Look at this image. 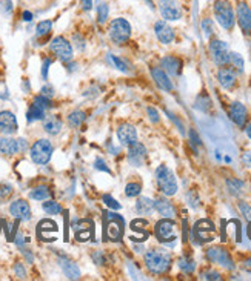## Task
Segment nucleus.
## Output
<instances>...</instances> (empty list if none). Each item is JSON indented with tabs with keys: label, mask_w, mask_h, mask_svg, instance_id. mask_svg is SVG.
I'll use <instances>...</instances> for the list:
<instances>
[{
	"label": "nucleus",
	"mask_w": 251,
	"mask_h": 281,
	"mask_svg": "<svg viewBox=\"0 0 251 281\" xmlns=\"http://www.w3.org/2000/svg\"><path fill=\"white\" fill-rule=\"evenodd\" d=\"M143 263L149 274L164 275L171 269L173 258L171 253L164 249H149L143 255Z\"/></svg>",
	"instance_id": "nucleus-1"
},
{
	"label": "nucleus",
	"mask_w": 251,
	"mask_h": 281,
	"mask_svg": "<svg viewBox=\"0 0 251 281\" xmlns=\"http://www.w3.org/2000/svg\"><path fill=\"white\" fill-rule=\"evenodd\" d=\"M213 16L219 27L231 32L236 27V12L230 0H215L213 2Z\"/></svg>",
	"instance_id": "nucleus-2"
},
{
	"label": "nucleus",
	"mask_w": 251,
	"mask_h": 281,
	"mask_svg": "<svg viewBox=\"0 0 251 281\" xmlns=\"http://www.w3.org/2000/svg\"><path fill=\"white\" fill-rule=\"evenodd\" d=\"M154 178H156V185L157 189L160 190L162 195L165 197H173L178 194V180H176V175L173 174V171L165 164L157 166V169L154 172Z\"/></svg>",
	"instance_id": "nucleus-3"
},
{
	"label": "nucleus",
	"mask_w": 251,
	"mask_h": 281,
	"mask_svg": "<svg viewBox=\"0 0 251 281\" xmlns=\"http://www.w3.org/2000/svg\"><path fill=\"white\" fill-rule=\"evenodd\" d=\"M133 35V27L131 23L123 19V17H117L112 19L108 25V37L111 39V42L114 45H125L128 43Z\"/></svg>",
	"instance_id": "nucleus-4"
},
{
	"label": "nucleus",
	"mask_w": 251,
	"mask_h": 281,
	"mask_svg": "<svg viewBox=\"0 0 251 281\" xmlns=\"http://www.w3.org/2000/svg\"><path fill=\"white\" fill-rule=\"evenodd\" d=\"M154 235L159 243L162 245H167L170 248L176 246V241H178V227L173 219H164L159 220L154 224Z\"/></svg>",
	"instance_id": "nucleus-5"
},
{
	"label": "nucleus",
	"mask_w": 251,
	"mask_h": 281,
	"mask_svg": "<svg viewBox=\"0 0 251 281\" xmlns=\"http://www.w3.org/2000/svg\"><path fill=\"white\" fill-rule=\"evenodd\" d=\"M53 143L46 138H40L37 142L33 143V146L30 148V157L33 160V163L39 164V166H45L49 163L53 157Z\"/></svg>",
	"instance_id": "nucleus-6"
},
{
	"label": "nucleus",
	"mask_w": 251,
	"mask_h": 281,
	"mask_svg": "<svg viewBox=\"0 0 251 281\" xmlns=\"http://www.w3.org/2000/svg\"><path fill=\"white\" fill-rule=\"evenodd\" d=\"M208 49H210V56H211L213 62H215V65H217L219 68L220 66H228L230 46H228L227 42L213 37V39H210Z\"/></svg>",
	"instance_id": "nucleus-7"
},
{
	"label": "nucleus",
	"mask_w": 251,
	"mask_h": 281,
	"mask_svg": "<svg viewBox=\"0 0 251 281\" xmlns=\"http://www.w3.org/2000/svg\"><path fill=\"white\" fill-rule=\"evenodd\" d=\"M49 49L51 53L64 63H70L72 60L74 56V49H72V43L65 39L64 35H56L54 39L49 42Z\"/></svg>",
	"instance_id": "nucleus-8"
},
{
	"label": "nucleus",
	"mask_w": 251,
	"mask_h": 281,
	"mask_svg": "<svg viewBox=\"0 0 251 281\" xmlns=\"http://www.w3.org/2000/svg\"><path fill=\"white\" fill-rule=\"evenodd\" d=\"M105 238L117 241L122 238L123 235V227H125V221L120 215L114 214V212H105Z\"/></svg>",
	"instance_id": "nucleus-9"
},
{
	"label": "nucleus",
	"mask_w": 251,
	"mask_h": 281,
	"mask_svg": "<svg viewBox=\"0 0 251 281\" xmlns=\"http://www.w3.org/2000/svg\"><path fill=\"white\" fill-rule=\"evenodd\" d=\"M205 257L210 263L213 264H217V266H222L225 269L228 271H233L234 269V261L231 258V255L227 249H223L220 246H211L205 250Z\"/></svg>",
	"instance_id": "nucleus-10"
},
{
	"label": "nucleus",
	"mask_w": 251,
	"mask_h": 281,
	"mask_svg": "<svg viewBox=\"0 0 251 281\" xmlns=\"http://www.w3.org/2000/svg\"><path fill=\"white\" fill-rule=\"evenodd\" d=\"M157 9L167 22H178L183 17V9L178 0H157Z\"/></svg>",
	"instance_id": "nucleus-11"
},
{
	"label": "nucleus",
	"mask_w": 251,
	"mask_h": 281,
	"mask_svg": "<svg viewBox=\"0 0 251 281\" xmlns=\"http://www.w3.org/2000/svg\"><path fill=\"white\" fill-rule=\"evenodd\" d=\"M236 12V23L239 25V28L244 35H251V8L245 2V0H239L234 8Z\"/></svg>",
	"instance_id": "nucleus-12"
},
{
	"label": "nucleus",
	"mask_w": 251,
	"mask_h": 281,
	"mask_svg": "<svg viewBox=\"0 0 251 281\" xmlns=\"http://www.w3.org/2000/svg\"><path fill=\"white\" fill-rule=\"evenodd\" d=\"M154 34L162 45H171L176 39L174 28L170 25V22H167L164 19H160L154 23Z\"/></svg>",
	"instance_id": "nucleus-13"
},
{
	"label": "nucleus",
	"mask_w": 251,
	"mask_h": 281,
	"mask_svg": "<svg viewBox=\"0 0 251 281\" xmlns=\"http://www.w3.org/2000/svg\"><path fill=\"white\" fill-rule=\"evenodd\" d=\"M215 232H216L215 224L208 220H200L194 224L193 237L196 240H199V243H208V241H213V238H215Z\"/></svg>",
	"instance_id": "nucleus-14"
},
{
	"label": "nucleus",
	"mask_w": 251,
	"mask_h": 281,
	"mask_svg": "<svg viewBox=\"0 0 251 281\" xmlns=\"http://www.w3.org/2000/svg\"><path fill=\"white\" fill-rule=\"evenodd\" d=\"M228 116H230V120L237 127H241L242 129L248 122V109L242 101H233V103L230 105V109H228Z\"/></svg>",
	"instance_id": "nucleus-15"
},
{
	"label": "nucleus",
	"mask_w": 251,
	"mask_h": 281,
	"mask_svg": "<svg viewBox=\"0 0 251 281\" xmlns=\"http://www.w3.org/2000/svg\"><path fill=\"white\" fill-rule=\"evenodd\" d=\"M217 82L223 89L231 91L237 85V72L231 66H220L217 69Z\"/></svg>",
	"instance_id": "nucleus-16"
},
{
	"label": "nucleus",
	"mask_w": 251,
	"mask_h": 281,
	"mask_svg": "<svg viewBox=\"0 0 251 281\" xmlns=\"http://www.w3.org/2000/svg\"><path fill=\"white\" fill-rule=\"evenodd\" d=\"M146 156H148L146 148L142 143L136 142L128 146V161L131 166H134V168H141V166H143L146 161Z\"/></svg>",
	"instance_id": "nucleus-17"
},
{
	"label": "nucleus",
	"mask_w": 251,
	"mask_h": 281,
	"mask_svg": "<svg viewBox=\"0 0 251 281\" xmlns=\"http://www.w3.org/2000/svg\"><path fill=\"white\" fill-rule=\"evenodd\" d=\"M116 135H117V140L120 142V145H123V146H130L137 142V131L130 123L119 125L116 129Z\"/></svg>",
	"instance_id": "nucleus-18"
},
{
	"label": "nucleus",
	"mask_w": 251,
	"mask_h": 281,
	"mask_svg": "<svg viewBox=\"0 0 251 281\" xmlns=\"http://www.w3.org/2000/svg\"><path fill=\"white\" fill-rule=\"evenodd\" d=\"M9 214L19 221H28L31 219V208L30 203L25 200H16L11 203Z\"/></svg>",
	"instance_id": "nucleus-19"
},
{
	"label": "nucleus",
	"mask_w": 251,
	"mask_h": 281,
	"mask_svg": "<svg viewBox=\"0 0 251 281\" xmlns=\"http://www.w3.org/2000/svg\"><path fill=\"white\" fill-rule=\"evenodd\" d=\"M160 68L164 69L168 75H171V77H178V75L182 74L183 62L176 56H165L160 60Z\"/></svg>",
	"instance_id": "nucleus-20"
},
{
	"label": "nucleus",
	"mask_w": 251,
	"mask_h": 281,
	"mask_svg": "<svg viewBox=\"0 0 251 281\" xmlns=\"http://www.w3.org/2000/svg\"><path fill=\"white\" fill-rule=\"evenodd\" d=\"M19 129L17 119L11 111H2L0 112V132L5 135L16 134Z\"/></svg>",
	"instance_id": "nucleus-21"
},
{
	"label": "nucleus",
	"mask_w": 251,
	"mask_h": 281,
	"mask_svg": "<svg viewBox=\"0 0 251 281\" xmlns=\"http://www.w3.org/2000/svg\"><path fill=\"white\" fill-rule=\"evenodd\" d=\"M151 77L156 83L157 88H160L162 91H165V93H171L173 89H174V85H173V80L170 79V75L162 69V68H151Z\"/></svg>",
	"instance_id": "nucleus-22"
},
{
	"label": "nucleus",
	"mask_w": 251,
	"mask_h": 281,
	"mask_svg": "<svg viewBox=\"0 0 251 281\" xmlns=\"http://www.w3.org/2000/svg\"><path fill=\"white\" fill-rule=\"evenodd\" d=\"M57 231L59 227L53 220H42L39 226H37V234H39V238H42L43 241H54Z\"/></svg>",
	"instance_id": "nucleus-23"
},
{
	"label": "nucleus",
	"mask_w": 251,
	"mask_h": 281,
	"mask_svg": "<svg viewBox=\"0 0 251 281\" xmlns=\"http://www.w3.org/2000/svg\"><path fill=\"white\" fill-rule=\"evenodd\" d=\"M154 211H157V214L164 219H174L176 217V208L174 204L164 195L154 200Z\"/></svg>",
	"instance_id": "nucleus-24"
},
{
	"label": "nucleus",
	"mask_w": 251,
	"mask_h": 281,
	"mask_svg": "<svg viewBox=\"0 0 251 281\" xmlns=\"http://www.w3.org/2000/svg\"><path fill=\"white\" fill-rule=\"evenodd\" d=\"M59 264H60L62 271H64V274L68 280H79L80 278V269L74 261H71L68 258H60Z\"/></svg>",
	"instance_id": "nucleus-25"
},
{
	"label": "nucleus",
	"mask_w": 251,
	"mask_h": 281,
	"mask_svg": "<svg viewBox=\"0 0 251 281\" xmlns=\"http://www.w3.org/2000/svg\"><path fill=\"white\" fill-rule=\"evenodd\" d=\"M62 127H64V122H62L57 116H48L43 119V131L49 135L60 134Z\"/></svg>",
	"instance_id": "nucleus-26"
},
{
	"label": "nucleus",
	"mask_w": 251,
	"mask_h": 281,
	"mask_svg": "<svg viewBox=\"0 0 251 281\" xmlns=\"http://www.w3.org/2000/svg\"><path fill=\"white\" fill-rule=\"evenodd\" d=\"M19 152V146H17V140L11 138V137H2L0 138V154L3 156H16Z\"/></svg>",
	"instance_id": "nucleus-27"
},
{
	"label": "nucleus",
	"mask_w": 251,
	"mask_h": 281,
	"mask_svg": "<svg viewBox=\"0 0 251 281\" xmlns=\"http://www.w3.org/2000/svg\"><path fill=\"white\" fill-rule=\"evenodd\" d=\"M146 226H148V221L143 220V219H137V220L131 221V232L133 234H139L136 237V241H145L148 238L149 234L146 231Z\"/></svg>",
	"instance_id": "nucleus-28"
},
{
	"label": "nucleus",
	"mask_w": 251,
	"mask_h": 281,
	"mask_svg": "<svg viewBox=\"0 0 251 281\" xmlns=\"http://www.w3.org/2000/svg\"><path fill=\"white\" fill-rule=\"evenodd\" d=\"M136 212L139 215H151L154 212V200L139 197V200L136 201Z\"/></svg>",
	"instance_id": "nucleus-29"
},
{
	"label": "nucleus",
	"mask_w": 251,
	"mask_h": 281,
	"mask_svg": "<svg viewBox=\"0 0 251 281\" xmlns=\"http://www.w3.org/2000/svg\"><path fill=\"white\" fill-rule=\"evenodd\" d=\"M178 267L183 272V274H188V275H191L194 274L196 271V261L191 258V257H188V255H183V257H180L178 260Z\"/></svg>",
	"instance_id": "nucleus-30"
},
{
	"label": "nucleus",
	"mask_w": 251,
	"mask_h": 281,
	"mask_svg": "<svg viewBox=\"0 0 251 281\" xmlns=\"http://www.w3.org/2000/svg\"><path fill=\"white\" fill-rule=\"evenodd\" d=\"M51 197V190H49L48 186L42 185V186H37L34 187L31 192H30V198L31 200H36V201H45Z\"/></svg>",
	"instance_id": "nucleus-31"
},
{
	"label": "nucleus",
	"mask_w": 251,
	"mask_h": 281,
	"mask_svg": "<svg viewBox=\"0 0 251 281\" xmlns=\"http://www.w3.org/2000/svg\"><path fill=\"white\" fill-rule=\"evenodd\" d=\"M228 66H231L236 72L242 74L244 68H245V62L244 57L239 53H234V51H230V59H228Z\"/></svg>",
	"instance_id": "nucleus-32"
},
{
	"label": "nucleus",
	"mask_w": 251,
	"mask_h": 281,
	"mask_svg": "<svg viewBox=\"0 0 251 281\" xmlns=\"http://www.w3.org/2000/svg\"><path fill=\"white\" fill-rule=\"evenodd\" d=\"M45 109H42L40 106H37L36 103H33L30 106V109L27 111V122L28 123H33V122H37V120H43L45 119Z\"/></svg>",
	"instance_id": "nucleus-33"
},
{
	"label": "nucleus",
	"mask_w": 251,
	"mask_h": 281,
	"mask_svg": "<svg viewBox=\"0 0 251 281\" xmlns=\"http://www.w3.org/2000/svg\"><path fill=\"white\" fill-rule=\"evenodd\" d=\"M200 28H202V32L204 35L207 37V39H213L216 34V28H215V20H213L211 17H204L202 22H200Z\"/></svg>",
	"instance_id": "nucleus-34"
},
{
	"label": "nucleus",
	"mask_w": 251,
	"mask_h": 281,
	"mask_svg": "<svg viewBox=\"0 0 251 281\" xmlns=\"http://www.w3.org/2000/svg\"><path fill=\"white\" fill-rule=\"evenodd\" d=\"M96 17H97L99 25H105L108 22V17H109V5L105 2L99 3L96 8Z\"/></svg>",
	"instance_id": "nucleus-35"
},
{
	"label": "nucleus",
	"mask_w": 251,
	"mask_h": 281,
	"mask_svg": "<svg viewBox=\"0 0 251 281\" xmlns=\"http://www.w3.org/2000/svg\"><path fill=\"white\" fill-rule=\"evenodd\" d=\"M42 209L45 211V214L48 215H59L62 214V206L60 203L54 201V200H45L42 203Z\"/></svg>",
	"instance_id": "nucleus-36"
},
{
	"label": "nucleus",
	"mask_w": 251,
	"mask_h": 281,
	"mask_svg": "<svg viewBox=\"0 0 251 281\" xmlns=\"http://www.w3.org/2000/svg\"><path fill=\"white\" fill-rule=\"evenodd\" d=\"M86 119V114L83 111H72L68 116V125L71 127H79Z\"/></svg>",
	"instance_id": "nucleus-37"
},
{
	"label": "nucleus",
	"mask_w": 251,
	"mask_h": 281,
	"mask_svg": "<svg viewBox=\"0 0 251 281\" xmlns=\"http://www.w3.org/2000/svg\"><path fill=\"white\" fill-rule=\"evenodd\" d=\"M53 31V22L51 20H42L36 27V37H46Z\"/></svg>",
	"instance_id": "nucleus-38"
},
{
	"label": "nucleus",
	"mask_w": 251,
	"mask_h": 281,
	"mask_svg": "<svg viewBox=\"0 0 251 281\" xmlns=\"http://www.w3.org/2000/svg\"><path fill=\"white\" fill-rule=\"evenodd\" d=\"M227 187H228L231 195H239L241 190L244 189V182L239 180V178L231 177V178H228V180H227Z\"/></svg>",
	"instance_id": "nucleus-39"
},
{
	"label": "nucleus",
	"mask_w": 251,
	"mask_h": 281,
	"mask_svg": "<svg viewBox=\"0 0 251 281\" xmlns=\"http://www.w3.org/2000/svg\"><path fill=\"white\" fill-rule=\"evenodd\" d=\"M142 192V185L137 183V182H131L125 186V195L128 198H134V197H139Z\"/></svg>",
	"instance_id": "nucleus-40"
},
{
	"label": "nucleus",
	"mask_w": 251,
	"mask_h": 281,
	"mask_svg": "<svg viewBox=\"0 0 251 281\" xmlns=\"http://www.w3.org/2000/svg\"><path fill=\"white\" fill-rule=\"evenodd\" d=\"M194 108L199 109V111H202V112H208L211 109V100L208 95H199L196 98V103H194Z\"/></svg>",
	"instance_id": "nucleus-41"
},
{
	"label": "nucleus",
	"mask_w": 251,
	"mask_h": 281,
	"mask_svg": "<svg viewBox=\"0 0 251 281\" xmlns=\"http://www.w3.org/2000/svg\"><path fill=\"white\" fill-rule=\"evenodd\" d=\"M33 103H36L37 106H40V108L45 109V111H48V109H51V108H53V101H51V98H48V97H45V95H42V94L36 95L34 100H33Z\"/></svg>",
	"instance_id": "nucleus-42"
},
{
	"label": "nucleus",
	"mask_w": 251,
	"mask_h": 281,
	"mask_svg": "<svg viewBox=\"0 0 251 281\" xmlns=\"http://www.w3.org/2000/svg\"><path fill=\"white\" fill-rule=\"evenodd\" d=\"M109 62L112 63V65H114V68L116 69H119V71H122V72H128V66H127V63H125L122 59H119L117 56H112V54H109Z\"/></svg>",
	"instance_id": "nucleus-43"
},
{
	"label": "nucleus",
	"mask_w": 251,
	"mask_h": 281,
	"mask_svg": "<svg viewBox=\"0 0 251 281\" xmlns=\"http://www.w3.org/2000/svg\"><path fill=\"white\" fill-rule=\"evenodd\" d=\"M186 203H188V206L193 208V209H197L200 206V200L197 197V192H194V190H188V194H186Z\"/></svg>",
	"instance_id": "nucleus-44"
},
{
	"label": "nucleus",
	"mask_w": 251,
	"mask_h": 281,
	"mask_svg": "<svg viewBox=\"0 0 251 281\" xmlns=\"http://www.w3.org/2000/svg\"><path fill=\"white\" fill-rule=\"evenodd\" d=\"M104 203L107 204L108 208H111V209H114V211H119V209H122V204L117 201V200H114L112 198L109 194H107V195H104Z\"/></svg>",
	"instance_id": "nucleus-45"
},
{
	"label": "nucleus",
	"mask_w": 251,
	"mask_h": 281,
	"mask_svg": "<svg viewBox=\"0 0 251 281\" xmlns=\"http://www.w3.org/2000/svg\"><path fill=\"white\" fill-rule=\"evenodd\" d=\"M237 208H239V211L242 212V215L250 221V220H251V206H250V204L245 203V201H239V203H237Z\"/></svg>",
	"instance_id": "nucleus-46"
},
{
	"label": "nucleus",
	"mask_w": 251,
	"mask_h": 281,
	"mask_svg": "<svg viewBox=\"0 0 251 281\" xmlns=\"http://www.w3.org/2000/svg\"><path fill=\"white\" fill-rule=\"evenodd\" d=\"M200 280H222V275L217 271H204L200 274Z\"/></svg>",
	"instance_id": "nucleus-47"
},
{
	"label": "nucleus",
	"mask_w": 251,
	"mask_h": 281,
	"mask_svg": "<svg viewBox=\"0 0 251 281\" xmlns=\"http://www.w3.org/2000/svg\"><path fill=\"white\" fill-rule=\"evenodd\" d=\"M94 168H96L97 171H102V172H108V174H111V169L108 168V164L105 163L104 158H96V161H94Z\"/></svg>",
	"instance_id": "nucleus-48"
},
{
	"label": "nucleus",
	"mask_w": 251,
	"mask_h": 281,
	"mask_svg": "<svg viewBox=\"0 0 251 281\" xmlns=\"http://www.w3.org/2000/svg\"><path fill=\"white\" fill-rule=\"evenodd\" d=\"M14 274H16V277L20 278V280L27 278V269H25V266H23L22 263H16V264H14Z\"/></svg>",
	"instance_id": "nucleus-49"
},
{
	"label": "nucleus",
	"mask_w": 251,
	"mask_h": 281,
	"mask_svg": "<svg viewBox=\"0 0 251 281\" xmlns=\"http://www.w3.org/2000/svg\"><path fill=\"white\" fill-rule=\"evenodd\" d=\"M72 43L76 45V48H77L79 51H83L85 46H86V45H85V39H83L80 34H74V35H72Z\"/></svg>",
	"instance_id": "nucleus-50"
},
{
	"label": "nucleus",
	"mask_w": 251,
	"mask_h": 281,
	"mask_svg": "<svg viewBox=\"0 0 251 281\" xmlns=\"http://www.w3.org/2000/svg\"><path fill=\"white\" fill-rule=\"evenodd\" d=\"M146 112H148V117H149V120H151L153 123H159V122H160L159 111H157L156 108H151V106H149V108L146 109Z\"/></svg>",
	"instance_id": "nucleus-51"
},
{
	"label": "nucleus",
	"mask_w": 251,
	"mask_h": 281,
	"mask_svg": "<svg viewBox=\"0 0 251 281\" xmlns=\"http://www.w3.org/2000/svg\"><path fill=\"white\" fill-rule=\"evenodd\" d=\"M12 194V186L11 185H0V198H6Z\"/></svg>",
	"instance_id": "nucleus-52"
},
{
	"label": "nucleus",
	"mask_w": 251,
	"mask_h": 281,
	"mask_svg": "<svg viewBox=\"0 0 251 281\" xmlns=\"http://www.w3.org/2000/svg\"><path fill=\"white\" fill-rule=\"evenodd\" d=\"M0 9H2L3 14H9L12 11V2L11 0H0Z\"/></svg>",
	"instance_id": "nucleus-53"
},
{
	"label": "nucleus",
	"mask_w": 251,
	"mask_h": 281,
	"mask_svg": "<svg viewBox=\"0 0 251 281\" xmlns=\"http://www.w3.org/2000/svg\"><path fill=\"white\" fill-rule=\"evenodd\" d=\"M40 94L48 97V98H53L54 97V88L53 86H49V85H45L42 89H40Z\"/></svg>",
	"instance_id": "nucleus-54"
},
{
	"label": "nucleus",
	"mask_w": 251,
	"mask_h": 281,
	"mask_svg": "<svg viewBox=\"0 0 251 281\" xmlns=\"http://www.w3.org/2000/svg\"><path fill=\"white\" fill-rule=\"evenodd\" d=\"M79 2H80V6H82V9L85 12L91 11L93 6H94V0H79Z\"/></svg>",
	"instance_id": "nucleus-55"
},
{
	"label": "nucleus",
	"mask_w": 251,
	"mask_h": 281,
	"mask_svg": "<svg viewBox=\"0 0 251 281\" xmlns=\"http://www.w3.org/2000/svg\"><path fill=\"white\" fill-rule=\"evenodd\" d=\"M49 65H51V60H49V59H45V60H43V65H42V77H43V80L48 79V69H49Z\"/></svg>",
	"instance_id": "nucleus-56"
},
{
	"label": "nucleus",
	"mask_w": 251,
	"mask_h": 281,
	"mask_svg": "<svg viewBox=\"0 0 251 281\" xmlns=\"http://www.w3.org/2000/svg\"><path fill=\"white\" fill-rule=\"evenodd\" d=\"M17 146H19V152H25L28 149V143L25 138H17Z\"/></svg>",
	"instance_id": "nucleus-57"
},
{
	"label": "nucleus",
	"mask_w": 251,
	"mask_h": 281,
	"mask_svg": "<svg viewBox=\"0 0 251 281\" xmlns=\"http://www.w3.org/2000/svg\"><path fill=\"white\" fill-rule=\"evenodd\" d=\"M93 260L100 266V264H102L104 263V253L102 252H100V250H97V252H94L93 253Z\"/></svg>",
	"instance_id": "nucleus-58"
},
{
	"label": "nucleus",
	"mask_w": 251,
	"mask_h": 281,
	"mask_svg": "<svg viewBox=\"0 0 251 281\" xmlns=\"http://www.w3.org/2000/svg\"><path fill=\"white\" fill-rule=\"evenodd\" d=\"M190 137H191V142H193V145H197V146L202 145V142H200V138H199V135L196 134V131H194V129H191V131H190Z\"/></svg>",
	"instance_id": "nucleus-59"
},
{
	"label": "nucleus",
	"mask_w": 251,
	"mask_h": 281,
	"mask_svg": "<svg viewBox=\"0 0 251 281\" xmlns=\"http://www.w3.org/2000/svg\"><path fill=\"white\" fill-rule=\"evenodd\" d=\"M242 163L245 164V166H251V151H248V152H245V154L242 156Z\"/></svg>",
	"instance_id": "nucleus-60"
},
{
	"label": "nucleus",
	"mask_w": 251,
	"mask_h": 281,
	"mask_svg": "<svg viewBox=\"0 0 251 281\" xmlns=\"http://www.w3.org/2000/svg\"><path fill=\"white\" fill-rule=\"evenodd\" d=\"M34 19V14L31 11H23V14H22V20L23 22H31Z\"/></svg>",
	"instance_id": "nucleus-61"
},
{
	"label": "nucleus",
	"mask_w": 251,
	"mask_h": 281,
	"mask_svg": "<svg viewBox=\"0 0 251 281\" xmlns=\"http://www.w3.org/2000/svg\"><path fill=\"white\" fill-rule=\"evenodd\" d=\"M23 255H25V258L28 260V263H33V261H34V257L31 255V252H30V250H23Z\"/></svg>",
	"instance_id": "nucleus-62"
},
{
	"label": "nucleus",
	"mask_w": 251,
	"mask_h": 281,
	"mask_svg": "<svg viewBox=\"0 0 251 281\" xmlns=\"http://www.w3.org/2000/svg\"><path fill=\"white\" fill-rule=\"evenodd\" d=\"M245 134H247L248 138H251V122L248 125H245Z\"/></svg>",
	"instance_id": "nucleus-63"
},
{
	"label": "nucleus",
	"mask_w": 251,
	"mask_h": 281,
	"mask_svg": "<svg viewBox=\"0 0 251 281\" xmlns=\"http://www.w3.org/2000/svg\"><path fill=\"white\" fill-rule=\"evenodd\" d=\"M247 232H248V237H250V240H251V220H250V224H248Z\"/></svg>",
	"instance_id": "nucleus-64"
}]
</instances>
